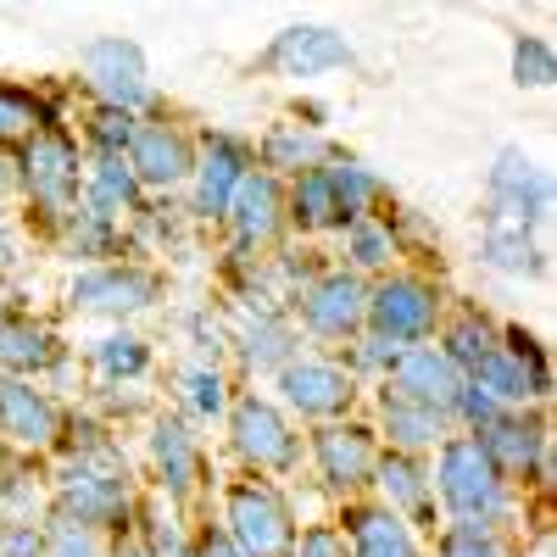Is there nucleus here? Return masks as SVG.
Returning a JSON list of instances; mask_svg holds the SVG:
<instances>
[{"mask_svg":"<svg viewBox=\"0 0 557 557\" xmlns=\"http://www.w3.org/2000/svg\"><path fill=\"white\" fill-rule=\"evenodd\" d=\"M312 457H318V474L330 491H362L374 485V462H380V446H374V430L362 424H323L312 435Z\"/></svg>","mask_w":557,"mask_h":557,"instance_id":"2eb2a0df","label":"nucleus"},{"mask_svg":"<svg viewBox=\"0 0 557 557\" xmlns=\"http://www.w3.org/2000/svg\"><path fill=\"white\" fill-rule=\"evenodd\" d=\"M62 430V412L57 401L45 396L34 380L17 374H0V435L12 446H51Z\"/></svg>","mask_w":557,"mask_h":557,"instance_id":"f3484780","label":"nucleus"},{"mask_svg":"<svg viewBox=\"0 0 557 557\" xmlns=\"http://www.w3.org/2000/svg\"><path fill=\"white\" fill-rule=\"evenodd\" d=\"M335 151H330V139H323L318 128H307V123H273L262 139H257V162H262V173H273V178H296V173H307V168H323Z\"/></svg>","mask_w":557,"mask_h":557,"instance_id":"5701e85b","label":"nucleus"},{"mask_svg":"<svg viewBox=\"0 0 557 557\" xmlns=\"http://www.w3.org/2000/svg\"><path fill=\"white\" fill-rule=\"evenodd\" d=\"M396 357H401V346H385L380 335H357V341H351V368H346V374H351V380H357V374H391Z\"/></svg>","mask_w":557,"mask_h":557,"instance_id":"a19ab883","label":"nucleus"},{"mask_svg":"<svg viewBox=\"0 0 557 557\" xmlns=\"http://www.w3.org/2000/svg\"><path fill=\"white\" fill-rule=\"evenodd\" d=\"M374 485L385 491V507L407 524H430L435 530V485H430V469L424 457L412 451H385L374 462Z\"/></svg>","mask_w":557,"mask_h":557,"instance_id":"a211bd4d","label":"nucleus"},{"mask_svg":"<svg viewBox=\"0 0 557 557\" xmlns=\"http://www.w3.org/2000/svg\"><path fill=\"white\" fill-rule=\"evenodd\" d=\"M290 557H346V541H341V530H335V524H312V530H301V535H296Z\"/></svg>","mask_w":557,"mask_h":557,"instance_id":"79ce46f5","label":"nucleus"},{"mask_svg":"<svg viewBox=\"0 0 557 557\" xmlns=\"http://www.w3.org/2000/svg\"><path fill=\"white\" fill-rule=\"evenodd\" d=\"M0 557H45V535L34 524H12L0 535Z\"/></svg>","mask_w":557,"mask_h":557,"instance_id":"37998d69","label":"nucleus"},{"mask_svg":"<svg viewBox=\"0 0 557 557\" xmlns=\"http://www.w3.org/2000/svg\"><path fill=\"white\" fill-rule=\"evenodd\" d=\"M496 341H502V330H491V323H485L480 312H457V318H451V330L441 335V351L451 357V368H457V374L469 380L474 368H480V362L496 351Z\"/></svg>","mask_w":557,"mask_h":557,"instance_id":"7c9ffc66","label":"nucleus"},{"mask_svg":"<svg viewBox=\"0 0 557 557\" xmlns=\"http://www.w3.org/2000/svg\"><path fill=\"white\" fill-rule=\"evenodd\" d=\"M285 223H296L301 235H323V228H346V212L330 190V173L323 168H307L290 178L285 190Z\"/></svg>","mask_w":557,"mask_h":557,"instance_id":"393cba45","label":"nucleus"},{"mask_svg":"<svg viewBox=\"0 0 557 557\" xmlns=\"http://www.w3.org/2000/svg\"><path fill=\"white\" fill-rule=\"evenodd\" d=\"M146 552L151 557H190V546H184V535H178L173 519H151V546Z\"/></svg>","mask_w":557,"mask_h":557,"instance_id":"c03bdc74","label":"nucleus"},{"mask_svg":"<svg viewBox=\"0 0 557 557\" xmlns=\"http://www.w3.org/2000/svg\"><path fill=\"white\" fill-rule=\"evenodd\" d=\"M541 218L530 212H507V207H485V235L480 251L496 273H535L541 268V246H535Z\"/></svg>","mask_w":557,"mask_h":557,"instance_id":"412c9836","label":"nucleus"},{"mask_svg":"<svg viewBox=\"0 0 557 557\" xmlns=\"http://www.w3.org/2000/svg\"><path fill=\"white\" fill-rule=\"evenodd\" d=\"M89 362H96L107 380H139L151 368V346L139 335H128V330H117V335H101L96 346H89Z\"/></svg>","mask_w":557,"mask_h":557,"instance_id":"72a5a7b5","label":"nucleus"},{"mask_svg":"<svg viewBox=\"0 0 557 557\" xmlns=\"http://www.w3.org/2000/svg\"><path fill=\"white\" fill-rule=\"evenodd\" d=\"M228 223H235L240 246H268L278 228H285V178L251 168L240 178L235 201H228Z\"/></svg>","mask_w":557,"mask_h":557,"instance_id":"aec40b11","label":"nucleus"},{"mask_svg":"<svg viewBox=\"0 0 557 557\" xmlns=\"http://www.w3.org/2000/svg\"><path fill=\"white\" fill-rule=\"evenodd\" d=\"M278 396L290 412L318 418V424H335V418L357 401V380L330 357H296L278 368Z\"/></svg>","mask_w":557,"mask_h":557,"instance_id":"9b49d317","label":"nucleus"},{"mask_svg":"<svg viewBox=\"0 0 557 557\" xmlns=\"http://www.w3.org/2000/svg\"><path fill=\"white\" fill-rule=\"evenodd\" d=\"M485 201L491 207H513V212H530V218H541L546 223V212H552V178L524 157V151H496V162H491V190H485Z\"/></svg>","mask_w":557,"mask_h":557,"instance_id":"4be33fe9","label":"nucleus"},{"mask_svg":"<svg viewBox=\"0 0 557 557\" xmlns=\"http://www.w3.org/2000/svg\"><path fill=\"white\" fill-rule=\"evenodd\" d=\"M346 257H351V273H357V278L391 268V257H396V228H391V218H380V212L357 218V223L346 228Z\"/></svg>","mask_w":557,"mask_h":557,"instance_id":"2f4dec72","label":"nucleus"},{"mask_svg":"<svg viewBox=\"0 0 557 557\" xmlns=\"http://www.w3.org/2000/svg\"><path fill=\"white\" fill-rule=\"evenodd\" d=\"M430 485L441 491L446 513L457 524H485L496 530L507 519V507H513V496H507V480L496 474V462L485 457V446L474 435H446L441 441V457H435V474Z\"/></svg>","mask_w":557,"mask_h":557,"instance_id":"f257e3e1","label":"nucleus"},{"mask_svg":"<svg viewBox=\"0 0 557 557\" xmlns=\"http://www.w3.org/2000/svg\"><path fill=\"white\" fill-rule=\"evenodd\" d=\"M45 557H96V546H89V535H78V530H62Z\"/></svg>","mask_w":557,"mask_h":557,"instance_id":"a18cd8bd","label":"nucleus"},{"mask_svg":"<svg viewBox=\"0 0 557 557\" xmlns=\"http://www.w3.org/2000/svg\"><path fill=\"white\" fill-rule=\"evenodd\" d=\"M228 435H235L240 462H246V469H257V474H290L296 457H301V435H296V424L285 418V407L257 396V391L228 407Z\"/></svg>","mask_w":557,"mask_h":557,"instance_id":"423d86ee","label":"nucleus"},{"mask_svg":"<svg viewBox=\"0 0 557 557\" xmlns=\"http://www.w3.org/2000/svg\"><path fill=\"white\" fill-rule=\"evenodd\" d=\"M117 557H151V552H146V546H134V541H128V546H123Z\"/></svg>","mask_w":557,"mask_h":557,"instance_id":"09e8293b","label":"nucleus"},{"mask_svg":"<svg viewBox=\"0 0 557 557\" xmlns=\"http://www.w3.org/2000/svg\"><path fill=\"white\" fill-rule=\"evenodd\" d=\"M441 323V290L424 273H385L380 285H368L362 330L380 335L385 346H424Z\"/></svg>","mask_w":557,"mask_h":557,"instance_id":"f03ea898","label":"nucleus"},{"mask_svg":"<svg viewBox=\"0 0 557 557\" xmlns=\"http://www.w3.org/2000/svg\"><path fill=\"white\" fill-rule=\"evenodd\" d=\"M223 535L240 557H290L296 546V524H290V502L278 496V485L268 480H235L223 496Z\"/></svg>","mask_w":557,"mask_h":557,"instance_id":"7ed1b4c3","label":"nucleus"},{"mask_svg":"<svg viewBox=\"0 0 557 557\" xmlns=\"http://www.w3.org/2000/svg\"><path fill=\"white\" fill-rule=\"evenodd\" d=\"M157 296H162V278L139 262H96L67 285V301L78 312H101V318H128L139 307H151Z\"/></svg>","mask_w":557,"mask_h":557,"instance_id":"9d476101","label":"nucleus"},{"mask_svg":"<svg viewBox=\"0 0 557 557\" xmlns=\"http://www.w3.org/2000/svg\"><path fill=\"white\" fill-rule=\"evenodd\" d=\"M251 146L246 139H235V134H207V146L196 151V196H190V212L196 218H207V223H218V218H228V201H235V190H240V178L251 173Z\"/></svg>","mask_w":557,"mask_h":557,"instance_id":"ddd939ff","label":"nucleus"},{"mask_svg":"<svg viewBox=\"0 0 557 557\" xmlns=\"http://www.w3.org/2000/svg\"><path fill=\"white\" fill-rule=\"evenodd\" d=\"M57 235H62V246H67L73 257H112V251H117V223L101 218L96 207H84V201L57 223Z\"/></svg>","mask_w":557,"mask_h":557,"instance_id":"473e14b6","label":"nucleus"},{"mask_svg":"<svg viewBox=\"0 0 557 557\" xmlns=\"http://www.w3.org/2000/svg\"><path fill=\"white\" fill-rule=\"evenodd\" d=\"M435 552L441 557H513V546H507L496 530H485V524H446Z\"/></svg>","mask_w":557,"mask_h":557,"instance_id":"e433bc0d","label":"nucleus"},{"mask_svg":"<svg viewBox=\"0 0 557 557\" xmlns=\"http://www.w3.org/2000/svg\"><path fill=\"white\" fill-rule=\"evenodd\" d=\"M357 51L351 39L330 23H290L278 28L273 45L257 57L262 73H278V78H318V73H335V67H351Z\"/></svg>","mask_w":557,"mask_h":557,"instance_id":"1a4fd4ad","label":"nucleus"},{"mask_svg":"<svg viewBox=\"0 0 557 557\" xmlns=\"http://www.w3.org/2000/svg\"><path fill=\"white\" fill-rule=\"evenodd\" d=\"M190 557H240V552L228 546V535H207L201 546H190Z\"/></svg>","mask_w":557,"mask_h":557,"instance_id":"49530a36","label":"nucleus"},{"mask_svg":"<svg viewBox=\"0 0 557 557\" xmlns=\"http://www.w3.org/2000/svg\"><path fill=\"white\" fill-rule=\"evenodd\" d=\"M134 128H139V117L112 112V107H96V112H89L84 139H89V146H96L101 157H123V151H128V139H134Z\"/></svg>","mask_w":557,"mask_h":557,"instance_id":"58836bf2","label":"nucleus"},{"mask_svg":"<svg viewBox=\"0 0 557 557\" xmlns=\"http://www.w3.org/2000/svg\"><path fill=\"white\" fill-rule=\"evenodd\" d=\"M7 184H12V168H7V157H0V196H7Z\"/></svg>","mask_w":557,"mask_h":557,"instance_id":"de8ad7c7","label":"nucleus"},{"mask_svg":"<svg viewBox=\"0 0 557 557\" xmlns=\"http://www.w3.org/2000/svg\"><path fill=\"white\" fill-rule=\"evenodd\" d=\"M296 351H301L296 323H290L285 312H273V307H262L246 330H240V357L257 368V374H278L285 362H296Z\"/></svg>","mask_w":557,"mask_h":557,"instance_id":"bb28decb","label":"nucleus"},{"mask_svg":"<svg viewBox=\"0 0 557 557\" xmlns=\"http://www.w3.org/2000/svg\"><path fill=\"white\" fill-rule=\"evenodd\" d=\"M17 178H23L28 207L57 228V223L78 207V190H84V162H78V146H73V139H67L62 128H39V134L28 139V146H23Z\"/></svg>","mask_w":557,"mask_h":557,"instance_id":"20e7f679","label":"nucleus"},{"mask_svg":"<svg viewBox=\"0 0 557 557\" xmlns=\"http://www.w3.org/2000/svg\"><path fill=\"white\" fill-rule=\"evenodd\" d=\"M380 418H385L391 451H412V457L430 451V446H441V441H446V424H451V418H441V412H430V407L396 396L391 385H385V396H380Z\"/></svg>","mask_w":557,"mask_h":557,"instance_id":"a878e982","label":"nucleus"},{"mask_svg":"<svg viewBox=\"0 0 557 557\" xmlns=\"http://www.w3.org/2000/svg\"><path fill=\"white\" fill-rule=\"evenodd\" d=\"M362 307H368V285L351 268H323L312 285L296 290V318L312 341H357Z\"/></svg>","mask_w":557,"mask_h":557,"instance_id":"0eeeda50","label":"nucleus"},{"mask_svg":"<svg viewBox=\"0 0 557 557\" xmlns=\"http://www.w3.org/2000/svg\"><path fill=\"white\" fill-rule=\"evenodd\" d=\"M341 541H346V557H424L412 541V524L396 519L385 502H357L346 507V519H341Z\"/></svg>","mask_w":557,"mask_h":557,"instance_id":"6ab92c4d","label":"nucleus"},{"mask_svg":"<svg viewBox=\"0 0 557 557\" xmlns=\"http://www.w3.org/2000/svg\"><path fill=\"white\" fill-rule=\"evenodd\" d=\"M151 462H157V480H162L173 496H190V491H196L201 446H196V435L184 430L178 418H157V424H151Z\"/></svg>","mask_w":557,"mask_h":557,"instance_id":"b1692460","label":"nucleus"},{"mask_svg":"<svg viewBox=\"0 0 557 557\" xmlns=\"http://www.w3.org/2000/svg\"><path fill=\"white\" fill-rule=\"evenodd\" d=\"M62 351H57V335L39 330L34 318H0V368L17 380L39 374V368H51Z\"/></svg>","mask_w":557,"mask_h":557,"instance_id":"cd10ccee","label":"nucleus"},{"mask_svg":"<svg viewBox=\"0 0 557 557\" xmlns=\"http://www.w3.org/2000/svg\"><path fill=\"white\" fill-rule=\"evenodd\" d=\"M139 178L128 173V162L123 157H101L96 168L84 173V207H96L101 218H128V212H139Z\"/></svg>","mask_w":557,"mask_h":557,"instance_id":"c85d7f7f","label":"nucleus"},{"mask_svg":"<svg viewBox=\"0 0 557 557\" xmlns=\"http://www.w3.org/2000/svg\"><path fill=\"white\" fill-rule=\"evenodd\" d=\"M323 173H330V190H335V201L346 212V228L357 218H368V212L380 207V196H385L380 173L368 168V162H357V157H330V162H323Z\"/></svg>","mask_w":557,"mask_h":557,"instance_id":"c756f323","label":"nucleus"},{"mask_svg":"<svg viewBox=\"0 0 557 557\" xmlns=\"http://www.w3.org/2000/svg\"><path fill=\"white\" fill-rule=\"evenodd\" d=\"M84 84L89 96L112 112H139L151 101V78H146V57H139V45L123 39V34H107V39H89L84 45Z\"/></svg>","mask_w":557,"mask_h":557,"instance_id":"6e6552de","label":"nucleus"},{"mask_svg":"<svg viewBox=\"0 0 557 557\" xmlns=\"http://www.w3.org/2000/svg\"><path fill=\"white\" fill-rule=\"evenodd\" d=\"M385 385H391L396 396L418 401V407L451 418V401H457V391H462V374L451 368V357H446L441 346H401V357H396V368L385 374Z\"/></svg>","mask_w":557,"mask_h":557,"instance_id":"dca6fc26","label":"nucleus"},{"mask_svg":"<svg viewBox=\"0 0 557 557\" xmlns=\"http://www.w3.org/2000/svg\"><path fill=\"white\" fill-rule=\"evenodd\" d=\"M513 78L524 89H546L557 78V57H552V45L541 34H519L513 39Z\"/></svg>","mask_w":557,"mask_h":557,"instance_id":"4c0bfd02","label":"nucleus"},{"mask_svg":"<svg viewBox=\"0 0 557 557\" xmlns=\"http://www.w3.org/2000/svg\"><path fill=\"white\" fill-rule=\"evenodd\" d=\"M57 112L45 107L34 89H17V84H0V139H17V134H39V128H57L51 123Z\"/></svg>","mask_w":557,"mask_h":557,"instance_id":"f704fd0d","label":"nucleus"},{"mask_svg":"<svg viewBox=\"0 0 557 557\" xmlns=\"http://www.w3.org/2000/svg\"><path fill=\"white\" fill-rule=\"evenodd\" d=\"M184 391H178V401H184V412L190 418H218L223 407H228V385H223V374L212 362H196V368H184V380H178Z\"/></svg>","mask_w":557,"mask_h":557,"instance_id":"c9c22d12","label":"nucleus"},{"mask_svg":"<svg viewBox=\"0 0 557 557\" xmlns=\"http://www.w3.org/2000/svg\"><path fill=\"white\" fill-rule=\"evenodd\" d=\"M123 162L139 178V190H173V184H184L196 173V146H190V134H184L178 123L151 117V123L134 128Z\"/></svg>","mask_w":557,"mask_h":557,"instance_id":"f8f14e48","label":"nucleus"},{"mask_svg":"<svg viewBox=\"0 0 557 557\" xmlns=\"http://www.w3.org/2000/svg\"><path fill=\"white\" fill-rule=\"evenodd\" d=\"M474 441L485 446L502 480H546V430L541 418H524V407L496 412L485 430H474Z\"/></svg>","mask_w":557,"mask_h":557,"instance_id":"4468645a","label":"nucleus"},{"mask_svg":"<svg viewBox=\"0 0 557 557\" xmlns=\"http://www.w3.org/2000/svg\"><path fill=\"white\" fill-rule=\"evenodd\" d=\"M57 513L67 519V530H123L128 513H134V502H128V480L117 469V457H89L78 462V469L62 480L57 491Z\"/></svg>","mask_w":557,"mask_h":557,"instance_id":"39448f33","label":"nucleus"},{"mask_svg":"<svg viewBox=\"0 0 557 557\" xmlns=\"http://www.w3.org/2000/svg\"><path fill=\"white\" fill-rule=\"evenodd\" d=\"M496 412H507V407H502L491 391H480L474 380H462V391H457V401H451V418H462V424H469V435H474V430H485Z\"/></svg>","mask_w":557,"mask_h":557,"instance_id":"ea45409f","label":"nucleus"}]
</instances>
